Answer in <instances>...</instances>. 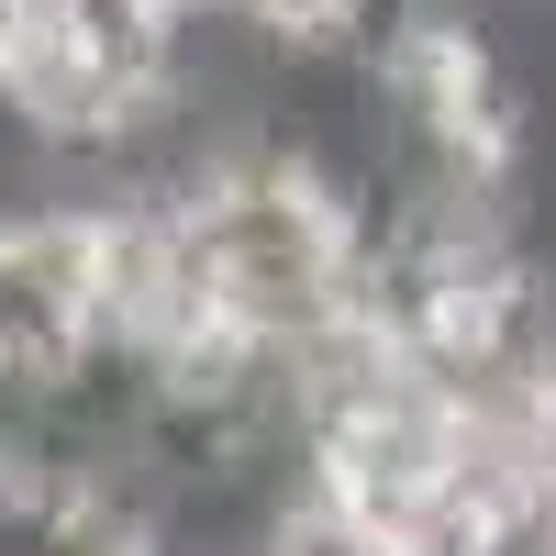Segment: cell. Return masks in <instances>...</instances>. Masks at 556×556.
Wrapping results in <instances>:
<instances>
[{"label":"cell","instance_id":"6da1fadb","mask_svg":"<svg viewBox=\"0 0 556 556\" xmlns=\"http://www.w3.org/2000/svg\"><path fill=\"white\" fill-rule=\"evenodd\" d=\"M178 223H190V256H201V278H212L223 334L301 345L312 323H334V312H345L356 235H345V212L323 201L301 167L245 156V167H223Z\"/></svg>","mask_w":556,"mask_h":556},{"label":"cell","instance_id":"7a4b0ae2","mask_svg":"<svg viewBox=\"0 0 556 556\" xmlns=\"http://www.w3.org/2000/svg\"><path fill=\"white\" fill-rule=\"evenodd\" d=\"M23 23H34V0H0V78H12V56H23Z\"/></svg>","mask_w":556,"mask_h":556},{"label":"cell","instance_id":"3957f363","mask_svg":"<svg viewBox=\"0 0 556 556\" xmlns=\"http://www.w3.org/2000/svg\"><path fill=\"white\" fill-rule=\"evenodd\" d=\"M178 12H212V0H178Z\"/></svg>","mask_w":556,"mask_h":556}]
</instances>
